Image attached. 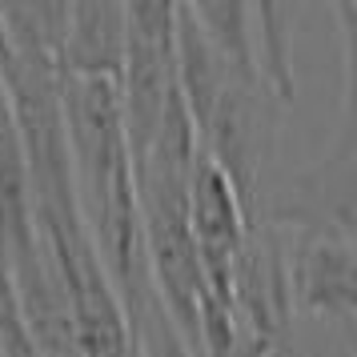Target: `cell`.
Wrapping results in <instances>:
<instances>
[{"label": "cell", "mask_w": 357, "mask_h": 357, "mask_svg": "<svg viewBox=\"0 0 357 357\" xmlns=\"http://www.w3.org/2000/svg\"><path fill=\"white\" fill-rule=\"evenodd\" d=\"M289 305L349 329L354 321V237L345 225H297L285 249Z\"/></svg>", "instance_id": "cell-2"}, {"label": "cell", "mask_w": 357, "mask_h": 357, "mask_svg": "<svg viewBox=\"0 0 357 357\" xmlns=\"http://www.w3.org/2000/svg\"><path fill=\"white\" fill-rule=\"evenodd\" d=\"M125 65V4H68L61 77L116 81Z\"/></svg>", "instance_id": "cell-3"}, {"label": "cell", "mask_w": 357, "mask_h": 357, "mask_svg": "<svg viewBox=\"0 0 357 357\" xmlns=\"http://www.w3.org/2000/svg\"><path fill=\"white\" fill-rule=\"evenodd\" d=\"M177 4H125V65L116 77L129 157L137 161L161 125L177 93V52H173Z\"/></svg>", "instance_id": "cell-1"}]
</instances>
